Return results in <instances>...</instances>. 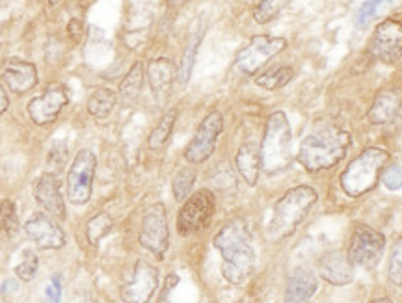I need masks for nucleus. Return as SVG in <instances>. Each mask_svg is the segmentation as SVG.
<instances>
[{"instance_id": "obj_11", "label": "nucleus", "mask_w": 402, "mask_h": 303, "mask_svg": "<svg viewBox=\"0 0 402 303\" xmlns=\"http://www.w3.org/2000/svg\"><path fill=\"white\" fill-rule=\"evenodd\" d=\"M385 249V238L382 233L371 229L369 225H358L354 229L347 257L356 266H376Z\"/></svg>"}, {"instance_id": "obj_12", "label": "nucleus", "mask_w": 402, "mask_h": 303, "mask_svg": "<svg viewBox=\"0 0 402 303\" xmlns=\"http://www.w3.org/2000/svg\"><path fill=\"white\" fill-rule=\"evenodd\" d=\"M67 103H69V93H67L66 86L60 82H52L45 88L41 95L32 99L26 112H28V117L34 125L43 127V125L55 123L58 115L67 106Z\"/></svg>"}, {"instance_id": "obj_18", "label": "nucleus", "mask_w": 402, "mask_h": 303, "mask_svg": "<svg viewBox=\"0 0 402 303\" xmlns=\"http://www.w3.org/2000/svg\"><path fill=\"white\" fill-rule=\"evenodd\" d=\"M402 119V91H380L369 108V121L372 125H393Z\"/></svg>"}, {"instance_id": "obj_5", "label": "nucleus", "mask_w": 402, "mask_h": 303, "mask_svg": "<svg viewBox=\"0 0 402 303\" xmlns=\"http://www.w3.org/2000/svg\"><path fill=\"white\" fill-rule=\"evenodd\" d=\"M291 125L283 112H274L268 115L265 136L261 141L262 168L268 173L287 170L291 162Z\"/></svg>"}, {"instance_id": "obj_25", "label": "nucleus", "mask_w": 402, "mask_h": 303, "mask_svg": "<svg viewBox=\"0 0 402 303\" xmlns=\"http://www.w3.org/2000/svg\"><path fill=\"white\" fill-rule=\"evenodd\" d=\"M117 101L119 99H117L116 91L108 90V88H97L88 99V112H90L92 117L103 121L114 112Z\"/></svg>"}, {"instance_id": "obj_40", "label": "nucleus", "mask_w": 402, "mask_h": 303, "mask_svg": "<svg viewBox=\"0 0 402 303\" xmlns=\"http://www.w3.org/2000/svg\"><path fill=\"white\" fill-rule=\"evenodd\" d=\"M189 2H192V0H166V4L170 8H181L184 4H189Z\"/></svg>"}, {"instance_id": "obj_19", "label": "nucleus", "mask_w": 402, "mask_h": 303, "mask_svg": "<svg viewBox=\"0 0 402 303\" xmlns=\"http://www.w3.org/2000/svg\"><path fill=\"white\" fill-rule=\"evenodd\" d=\"M318 272L323 275L329 285L345 286L348 283H352L354 279V264L347 257V253H343L339 249L329 251L320 259L318 262Z\"/></svg>"}, {"instance_id": "obj_7", "label": "nucleus", "mask_w": 402, "mask_h": 303, "mask_svg": "<svg viewBox=\"0 0 402 303\" xmlns=\"http://www.w3.org/2000/svg\"><path fill=\"white\" fill-rule=\"evenodd\" d=\"M95 168L97 158L90 149H80L75 155L71 170L67 173V199L73 205H86L92 197Z\"/></svg>"}, {"instance_id": "obj_42", "label": "nucleus", "mask_w": 402, "mask_h": 303, "mask_svg": "<svg viewBox=\"0 0 402 303\" xmlns=\"http://www.w3.org/2000/svg\"><path fill=\"white\" fill-rule=\"evenodd\" d=\"M49 2H50V6H56V4H58L60 0H49Z\"/></svg>"}, {"instance_id": "obj_37", "label": "nucleus", "mask_w": 402, "mask_h": 303, "mask_svg": "<svg viewBox=\"0 0 402 303\" xmlns=\"http://www.w3.org/2000/svg\"><path fill=\"white\" fill-rule=\"evenodd\" d=\"M67 32H69V37L73 39V43H79L84 36V23L80 19H71V23L67 25Z\"/></svg>"}, {"instance_id": "obj_21", "label": "nucleus", "mask_w": 402, "mask_h": 303, "mask_svg": "<svg viewBox=\"0 0 402 303\" xmlns=\"http://www.w3.org/2000/svg\"><path fill=\"white\" fill-rule=\"evenodd\" d=\"M235 166L244 182L248 186H256L259 181V173L262 170L261 149L256 144H244L238 147L237 157H235Z\"/></svg>"}, {"instance_id": "obj_2", "label": "nucleus", "mask_w": 402, "mask_h": 303, "mask_svg": "<svg viewBox=\"0 0 402 303\" xmlns=\"http://www.w3.org/2000/svg\"><path fill=\"white\" fill-rule=\"evenodd\" d=\"M352 144L350 134L334 123H318L302 139L298 151V162L309 173L329 170L339 164L348 147Z\"/></svg>"}, {"instance_id": "obj_8", "label": "nucleus", "mask_w": 402, "mask_h": 303, "mask_svg": "<svg viewBox=\"0 0 402 303\" xmlns=\"http://www.w3.org/2000/svg\"><path fill=\"white\" fill-rule=\"evenodd\" d=\"M287 49V41L283 37L276 36H253L250 43L237 55L235 67L242 75H256L267 61L283 52Z\"/></svg>"}, {"instance_id": "obj_41", "label": "nucleus", "mask_w": 402, "mask_h": 303, "mask_svg": "<svg viewBox=\"0 0 402 303\" xmlns=\"http://www.w3.org/2000/svg\"><path fill=\"white\" fill-rule=\"evenodd\" d=\"M371 303H393L390 297H380V300H372Z\"/></svg>"}, {"instance_id": "obj_13", "label": "nucleus", "mask_w": 402, "mask_h": 303, "mask_svg": "<svg viewBox=\"0 0 402 303\" xmlns=\"http://www.w3.org/2000/svg\"><path fill=\"white\" fill-rule=\"evenodd\" d=\"M371 56L382 63H396L402 58V23L396 19H385L374 30L369 45Z\"/></svg>"}, {"instance_id": "obj_28", "label": "nucleus", "mask_w": 402, "mask_h": 303, "mask_svg": "<svg viewBox=\"0 0 402 303\" xmlns=\"http://www.w3.org/2000/svg\"><path fill=\"white\" fill-rule=\"evenodd\" d=\"M198 179V173H195L194 168L190 166H184L181 170L177 171L173 181H171V190H173V197L177 201H186L189 199L190 192L194 188V182Z\"/></svg>"}, {"instance_id": "obj_16", "label": "nucleus", "mask_w": 402, "mask_h": 303, "mask_svg": "<svg viewBox=\"0 0 402 303\" xmlns=\"http://www.w3.org/2000/svg\"><path fill=\"white\" fill-rule=\"evenodd\" d=\"M34 197L37 205L43 206L50 216L64 219L66 218V203L60 190V181L55 173H43L34 184Z\"/></svg>"}, {"instance_id": "obj_32", "label": "nucleus", "mask_w": 402, "mask_h": 303, "mask_svg": "<svg viewBox=\"0 0 402 303\" xmlns=\"http://www.w3.org/2000/svg\"><path fill=\"white\" fill-rule=\"evenodd\" d=\"M387 277L393 285L402 286V238H399L391 249L390 266H387Z\"/></svg>"}, {"instance_id": "obj_38", "label": "nucleus", "mask_w": 402, "mask_h": 303, "mask_svg": "<svg viewBox=\"0 0 402 303\" xmlns=\"http://www.w3.org/2000/svg\"><path fill=\"white\" fill-rule=\"evenodd\" d=\"M47 296H49L50 303H60V300H61L60 277L52 279V285L47 286Z\"/></svg>"}, {"instance_id": "obj_39", "label": "nucleus", "mask_w": 402, "mask_h": 303, "mask_svg": "<svg viewBox=\"0 0 402 303\" xmlns=\"http://www.w3.org/2000/svg\"><path fill=\"white\" fill-rule=\"evenodd\" d=\"M8 108H10V97H8L6 90L0 86V115L4 114Z\"/></svg>"}, {"instance_id": "obj_35", "label": "nucleus", "mask_w": 402, "mask_h": 303, "mask_svg": "<svg viewBox=\"0 0 402 303\" xmlns=\"http://www.w3.org/2000/svg\"><path fill=\"white\" fill-rule=\"evenodd\" d=\"M380 177H382V182H384L385 188L391 190V192H396V190L402 188V168L399 164L385 168Z\"/></svg>"}, {"instance_id": "obj_10", "label": "nucleus", "mask_w": 402, "mask_h": 303, "mask_svg": "<svg viewBox=\"0 0 402 303\" xmlns=\"http://www.w3.org/2000/svg\"><path fill=\"white\" fill-rule=\"evenodd\" d=\"M140 244L147 251H151L157 259H164L170 248V229H168V216L162 203L147 206L144 213L140 227Z\"/></svg>"}, {"instance_id": "obj_14", "label": "nucleus", "mask_w": 402, "mask_h": 303, "mask_svg": "<svg viewBox=\"0 0 402 303\" xmlns=\"http://www.w3.org/2000/svg\"><path fill=\"white\" fill-rule=\"evenodd\" d=\"M159 272L149 262L138 261L134 266L133 279L122 286V300L125 303H147L157 292Z\"/></svg>"}, {"instance_id": "obj_23", "label": "nucleus", "mask_w": 402, "mask_h": 303, "mask_svg": "<svg viewBox=\"0 0 402 303\" xmlns=\"http://www.w3.org/2000/svg\"><path fill=\"white\" fill-rule=\"evenodd\" d=\"M144 79H146V69L142 61H136L128 73L125 75V79L119 84V91H117V99L125 108H131L136 104L138 97H140L142 88H144Z\"/></svg>"}, {"instance_id": "obj_33", "label": "nucleus", "mask_w": 402, "mask_h": 303, "mask_svg": "<svg viewBox=\"0 0 402 303\" xmlns=\"http://www.w3.org/2000/svg\"><path fill=\"white\" fill-rule=\"evenodd\" d=\"M37 266H39V259L36 257V253L34 251H25V259L19 262L17 268H15V273L23 281H32L37 272Z\"/></svg>"}, {"instance_id": "obj_36", "label": "nucleus", "mask_w": 402, "mask_h": 303, "mask_svg": "<svg viewBox=\"0 0 402 303\" xmlns=\"http://www.w3.org/2000/svg\"><path fill=\"white\" fill-rule=\"evenodd\" d=\"M177 283H179V275H177V273H170V275L166 277L164 289H162V292H160V296H159V303H170L168 300H170L171 291L175 289Z\"/></svg>"}, {"instance_id": "obj_30", "label": "nucleus", "mask_w": 402, "mask_h": 303, "mask_svg": "<svg viewBox=\"0 0 402 303\" xmlns=\"http://www.w3.org/2000/svg\"><path fill=\"white\" fill-rule=\"evenodd\" d=\"M112 225H114V222H112V218H110L108 214L106 213L95 214V216L88 222V225H86V238H88V242L95 246L101 238H104L108 235L110 229H112Z\"/></svg>"}, {"instance_id": "obj_4", "label": "nucleus", "mask_w": 402, "mask_h": 303, "mask_svg": "<svg viewBox=\"0 0 402 303\" xmlns=\"http://www.w3.org/2000/svg\"><path fill=\"white\" fill-rule=\"evenodd\" d=\"M390 160V153L378 147H369L348 164L343 171L341 186L348 197H361L376 186L385 164Z\"/></svg>"}, {"instance_id": "obj_34", "label": "nucleus", "mask_w": 402, "mask_h": 303, "mask_svg": "<svg viewBox=\"0 0 402 303\" xmlns=\"http://www.w3.org/2000/svg\"><path fill=\"white\" fill-rule=\"evenodd\" d=\"M390 2H393V0H367V2H363L360 12H358V26L365 28L371 23V19L376 15L378 8L382 6V4H390Z\"/></svg>"}, {"instance_id": "obj_15", "label": "nucleus", "mask_w": 402, "mask_h": 303, "mask_svg": "<svg viewBox=\"0 0 402 303\" xmlns=\"http://www.w3.org/2000/svg\"><path fill=\"white\" fill-rule=\"evenodd\" d=\"M26 237L41 249H60L66 244V235L49 214H34L25 224Z\"/></svg>"}, {"instance_id": "obj_24", "label": "nucleus", "mask_w": 402, "mask_h": 303, "mask_svg": "<svg viewBox=\"0 0 402 303\" xmlns=\"http://www.w3.org/2000/svg\"><path fill=\"white\" fill-rule=\"evenodd\" d=\"M203 34H205V25L200 23V25L195 26V30L190 34L189 41H186L183 58H181V66L177 69V82L181 86L186 84L190 80V77H192V69H194L195 56H198V49H200Z\"/></svg>"}, {"instance_id": "obj_20", "label": "nucleus", "mask_w": 402, "mask_h": 303, "mask_svg": "<svg viewBox=\"0 0 402 303\" xmlns=\"http://www.w3.org/2000/svg\"><path fill=\"white\" fill-rule=\"evenodd\" d=\"M177 69L168 58H157L147 63V82L157 101H164L170 95L171 86L175 82Z\"/></svg>"}, {"instance_id": "obj_17", "label": "nucleus", "mask_w": 402, "mask_h": 303, "mask_svg": "<svg viewBox=\"0 0 402 303\" xmlns=\"http://www.w3.org/2000/svg\"><path fill=\"white\" fill-rule=\"evenodd\" d=\"M2 79L4 84L15 95H23L26 91L36 88L37 84V69L32 61L26 60H8L2 69Z\"/></svg>"}, {"instance_id": "obj_22", "label": "nucleus", "mask_w": 402, "mask_h": 303, "mask_svg": "<svg viewBox=\"0 0 402 303\" xmlns=\"http://www.w3.org/2000/svg\"><path fill=\"white\" fill-rule=\"evenodd\" d=\"M317 275L307 270L300 268L289 277L285 291V303H305L315 292H317Z\"/></svg>"}, {"instance_id": "obj_6", "label": "nucleus", "mask_w": 402, "mask_h": 303, "mask_svg": "<svg viewBox=\"0 0 402 303\" xmlns=\"http://www.w3.org/2000/svg\"><path fill=\"white\" fill-rule=\"evenodd\" d=\"M214 208H216V197L209 188L198 190L179 211L177 216V231L183 237H190L198 231L205 229L209 222L213 219Z\"/></svg>"}, {"instance_id": "obj_31", "label": "nucleus", "mask_w": 402, "mask_h": 303, "mask_svg": "<svg viewBox=\"0 0 402 303\" xmlns=\"http://www.w3.org/2000/svg\"><path fill=\"white\" fill-rule=\"evenodd\" d=\"M0 225L10 237L19 231V218L15 213V203L12 199H4L0 203Z\"/></svg>"}, {"instance_id": "obj_27", "label": "nucleus", "mask_w": 402, "mask_h": 303, "mask_svg": "<svg viewBox=\"0 0 402 303\" xmlns=\"http://www.w3.org/2000/svg\"><path fill=\"white\" fill-rule=\"evenodd\" d=\"M175 121L177 110H170V112H166L160 117L159 123L155 125V128L149 134V138H147V146H149L151 151H160L168 144V139H170L171 133H173V127H175Z\"/></svg>"}, {"instance_id": "obj_1", "label": "nucleus", "mask_w": 402, "mask_h": 303, "mask_svg": "<svg viewBox=\"0 0 402 303\" xmlns=\"http://www.w3.org/2000/svg\"><path fill=\"white\" fill-rule=\"evenodd\" d=\"M214 248L222 255V275L227 283L240 285L250 277L256 266V251L250 231L240 218L229 219L214 235Z\"/></svg>"}, {"instance_id": "obj_3", "label": "nucleus", "mask_w": 402, "mask_h": 303, "mask_svg": "<svg viewBox=\"0 0 402 303\" xmlns=\"http://www.w3.org/2000/svg\"><path fill=\"white\" fill-rule=\"evenodd\" d=\"M318 199V194L311 186H294L287 190L274 205V214L268 225V231L274 238H283L293 235L309 214L311 206Z\"/></svg>"}, {"instance_id": "obj_29", "label": "nucleus", "mask_w": 402, "mask_h": 303, "mask_svg": "<svg viewBox=\"0 0 402 303\" xmlns=\"http://www.w3.org/2000/svg\"><path fill=\"white\" fill-rule=\"evenodd\" d=\"M293 0H257V6L253 8V19L259 25H267L274 21L285 8H289Z\"/></svg>"}, {"instance_id": "obj_26", "label": "nucleus", "mask_w": 402, "mask_h": 303, "mask_svg": "<svg viewBox=\"0 0 402 303\" xmlns=\"http://www.w3.org/2000/svg\"><path fill=\"white\" fill-rule=\"evenodd\" d=\"M294 79V69L291 66H272L256 79V84L268 91L285 88Z\"/></svg>"}, {"instance_id": "obj_9", "label": "nucleus", "mask_w": 402, "mask_h": 303, "mask_svg": "<svg viewBox=\"0 0 402 303\" xmlns=\"http://www.w3.org/2000/svg\"><path fill=\"white\" fill-rule=\"evenodd\" d=\"M224 130V115L218 110H213L211 114L203 117L200 127L195 130L194 138L184 149V160L190 164H203L205 160L213 157L220 134Z\"/></svg>"}]
</instances>
